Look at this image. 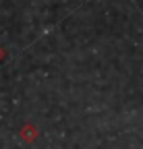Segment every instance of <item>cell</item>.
<instances>
[{"instance_id": "cell-1", "label": "cell", "mask_w": 143, "mask_h": 149, "mask_svg": "<svg viewBox=\"0 0 143 149\" xmlns=\"http://www.w3.org/2000/svg\"><path fill=\"white\" fill-rule=\"evenodd\" d=\"M21 137L31 143V141H35V137H38V130H35V126L27 124V126H23V130H21Z\"/></svg>"}, {"instance_id": "cell-2", "label": "cell", "mask_w": 143, "mask_h": 149, "mask_svg": "<svg viewBox=\"0 0 143 149\" xmlns=\"http://www.w3.org/2000/svg\"><path fill=\"white\" fill-rule=\"evenodd\" d=\"M2 58H4V50H2V48H0V60H2Z\"/></svg>"}]
</instances>
